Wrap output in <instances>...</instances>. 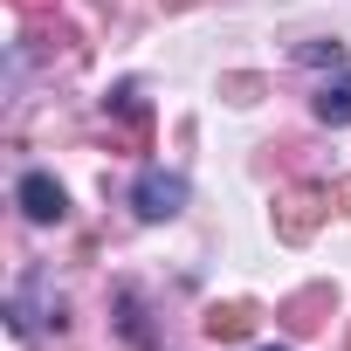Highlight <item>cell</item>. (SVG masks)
<instances>
[{"instance_id":"obj_1","label":"cell","mask_w":351,"mask_h":351,"mask_svg":"<svg viewBox=\"0 0 351 351\" xmlns=\"http://www.w3.org/2000/svg\"><path fill=\"white\" fill-rule=\"evenodd\" d=\"M131 207H138V221H172L186 207V180L180 172H138V186H131Z\"/></svg>"},{"instance_id":"obj_2","label":"cell","mask_w":351,"mask_h":351,"mask_svg":"<svg viewBox=\"0 0 351 351\" xmlns=\"http://www.w3.org/2000/svg\"><path fill=\"white\" fill-rule=\"evenodd\" d=\"M14 200H21V214H28V221H42V228L69 214V193H62V186L49 180V172H28V180L14 186Z\"/></svg>"},{"instance_id":"obj_3","label":"cell","mask_w":351,"mask_h":351,"mask_svg":"<svg viewBox=\"0 0 351 351\" xmlns=\"http://www.w3.org/2000/svg\"><path fill=\"white\" fill-rule=\"evenodd\" d=\"M317 117L324 124H351V76H337V83L317 90Z\"/></svg>"},{"instance_id":"obj_4","label":"cell","mask_w":351,"mask_h":351,"mask_svg":"<svg viewBox=\"0 0 351 351\" xmlns=\"http://www.w3.org/2000/svg\"><path fill=\"white\" fill-rule=\"evenodd\" d=\"M262 351H282V344H262Z\"/></svg>"}]
</instances>
